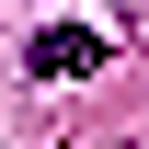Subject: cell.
Wrapping results in <instances>:
<instances>
[{
    "instance_id": "6da1fadb",
    "label": "cell",
    "mask_w": 149,
    "mask_h": 149,
    "mask_svg": "<svg viewBox=\"0 0 149 149\" xmlns=\"http://www.w3.org/2000/svg\"><path fill=\"white\" fill-rule=\"evenodd\" d=\"M103 57H115V46L92 35V23H46V35L23 46V69H35V80H92Z\"/></svg>"
}]
</instances>
